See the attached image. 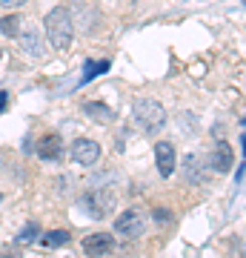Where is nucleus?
<instances>
[{
	"label": "nucleus",
	"mask_w": 246,
	"mask_h": 258,
	"mask_svg": "<svg viewBox=\"0 0 246 258\" xmlns=\"http://www.w3.org/2000/svg\"><path fill=\"white\" fill-rule=\"evenodd\" d=\"M72 158H74V164H80V166H95L101 161V144L92 138H77L72 144Z\"/></svg>",
	"instance_id": "5"
},
{
	"label": "nucleus",
	"mask_w": 246,
	"mask_h": 258,
	"mask_svg": "<svg viewBox=\"0 0 246 258\" xmlns=\"http://www.w3.org/2000/svg\"><path fill=\"white\" fill-rule=\"evenodd\" d=\"M35 241H40V227H37L35 221H29L26 227L18 232V244H35Z\"/></svg>",
	"instance_id": "16"
},
{
	"label": "nucleus",
	"mask_w": 246,
	"mask_h": 258,
	"mask_svg": "<svg viewBox=\"0 0 246 258\" xmlns=\"http://www.w3.org/2000/svg\"><path fill=\"white\" fill-rule=\"evenodd\" d=\"M83 112H86V115H92L95 120H112V118H115V112H112L106 103H95V101L83 103Z\"/></svg>",
	"instance_id": "15"
},
{
	"label": "nucleus",
	"mask_w": 246,
	"mask_h": 258,
	"mask_svg": "<svg viewBox=\"0 0 246 258\" xmlns=\"http://www.w3.org/2000/svg\"><path fill=\"white\" fill-rule=\"evenodd\" d=\"M35 152L43 158V161H60V158H63V138H60L57 132H46L43 138L37 141Z\"/></svg>",
	"instance_id": "9"
},
{
	"label": "nucleus",
	"mask_w": 246,
	"mask_h": 258,
	"mask_svg": "<svg viewBox=\"0 0 246 258\" xmlns=\"http://www.w3.org/2000/svg\"><path fill=\"white\" fill-rule=\"evenodd\" d=\"M83 204H86L92 218H109L112 212H115V207H118V192L112 186H101V189H92L83 198Z\"/></svg>",
	"instance_id": "3"
},
{
	"label": "nucleus",
	"mask_w": 246,
	"mask_h": 258,
	"mask_svg": "<svg viewBox=\"0 0 246 258\" xmlns=\"http://www.w3.org/2000/svg\"><path fill=\"white\" fill-rule=\"evenodd\" d=\"M26 0H0V9H20Z\"/></svg>",
	"instance_id": "17"
},
{
	"label": "nucleus",
	"mask_w": 246,
	"mask_h": 258,
	"mask_svg": "<svg viewBox=\"0 0 246 258\" xmlns=\"http://www.w3.org/2000/svg\"><path fill=\"white\" fill-rule=\"evenodd\" d=\"M69 241H72V235H69L66 230H52V232H46L43 238H40V244L49 247V249H55V247H66Z\"/></svg>",
	"instance_id": "14"
},
{
	"label": "nucleus",
	"mask_w": 246,
	"mask_h": 258,
	"mask_svg": "<svg viewBox=\"0 0 246 258\" xmlns=\"http://www.w3.org/2000/svg\"><path fill=\"white\" fill-rule=\"evenodd\" d=\"M232 164H235V149L229 147L226 141H218L215 149H212V155H209V166L218 175H226L229 169H232Z\"/></svg>",
	"instance_id": "8"
},
{
	"label": "nucleus",
	"mask_w": 246,
	"mask_h": 258,
	"mask_svg": "<svg viewBox=\"0 0 246 258\" xmlns=\"http://www.w3.org/2000/svg\"><path fill=\"white\" fill-rule=\"evenodd\" d=\"M146 230V215L140 210H126L115 218V232L123 238H140Z\"/></svg>",
	"instance_id": "4"
},
{
	"label": "nucleus",
	"mask_w": 246,
	"mask_h": 258,
	"mask_svg": "<svg viewBox=\"0 0 246 258\" xmlns=\"http://www.w3.org/2000/svg\"><path fill=\"white\" fill-rule=\"evenodd\" d=\"M181 175L186 184H201L203 181V158L201 155H186L181 161Z\"/></svg>",
	"instance_id": "10"
},
{
	"label": "nucleus",
	"mask_w": 246,
	"mask_h": 258,
	"mask_svg": "<svg viewBox=\"0 0 246 258\" xmlns=\"http://www.w3.org/2000/svg\"><path fill=\"white\" fill-rule=\"evenodd\" d=\"M18 40H20V46L26 49L29 55H35V57L43 55V49H40V37H37V32H35V26H32V23H26V29L20 32Z\"/></svg>",
	"instance_id": "11"
},
{
	"label": "nucleus",
	"mask_w": 246,
	"mask_h": 258,
	"mask_svg": "<svg viewBox=\"0 0 246 258\" xmlns=\"http://www.w3.org/2000/svg\"><path fill=\"white\" fill-rule=\"evenodd\" d=\"M155 218H157V221H166V218H169V212H163V210H157V212H155Z\"/></svg>",
	"instance_id": "20"
},
{
	"label": "nucleus",
	"mask_w": 246,
	"mask_h": 258,
	"mask_svg": "<svg viewBox=\"0 0 246 258\" xmlns=\"http://www.w3.org/2000/svg\"><path fill=\"white\" fill-rule=\"evenodd\" d=\"M9 106V92H0V112H6Z\"/></svg>",
	"instance_id": "19"
},
{
	"label": "nucleus",
	"mask_w": 246,
	"mask_h": 258,
	"mask_svg": "<svg viewBox=\"0 0 246 258\" xmlns=\"http://www.w3.org/2000/svg\"><path fill=\"white\" fill-rule=\"evenodd\" d=\"M112 247H115V238H112L109 232H89V235L83 238V252H86L89 258L109 255Z\"/></svg>",
	"instance_id": "6"
},
{
	"label": "nucleus",
	"mask_w": 246,
	"mask_h": 258,
	"mask_svg": "<svg viewBox=\"0 0 246 258\" xmlns=\"http://www.w3.org/2000/svg\"><path fill=\"white\" fill-rule=\"evenodd\" d=\"M43 32H46V40L52 43L55 52H66L72 46L74 40V20H72V12L69 9H52L49 15L43 18Z\"/></svg>",
	"instance_id": "1"
},
{
	"label": "nucleus",
	"mask_w": 246,
	"mask_h": 258,
	"mask_svg": "<svg viewBox=\"0 0 246 258\" xmlns=\"http://www.w3.org/2000/svg\"><path fill=\"white\" fill-rule=\"evenodd\" d=\"M155 164H157V172L163 178H169L178 169V152L169 141H157L155 144Z\"/></svg>",
	"instance_id": "7"
},
{
	"label": "nucleus",
	"mask_w": 246,
	"mask_h": 258,
	"mask_svg": "<svg viewBox=\"0 0 246 258\" xmlns=\"http://www.w3.org/2000/svg\"><path fill=\"white\" fill-rule=\"evenodd\" d=\"M109 69V60H86L83 63V78H80V83H89V81H95L98 75H103Z\"/></svg>",
	"instance_id": "13"
},
{
	"label": "nucleus",
	"mask_w": 246,
	"mask_h": 258,
	"mask_svg": "<svg viewBox=\"0 0 246 258\" xmlns=\"http://www.w3.org/2000/svg\"><path fill=\"white\" fill-rule=\"evenodd\" d=\"M0 57H3V52H0Z\"/></svg>",
	"instance_id": "23"
},
{
	"label": "nucleus",
	"mask_w": 246,
	"mask_h": 258,
	"mask_svg": "<svg viewBox=\"0 0 246 258\" xmlns=\"http://www.w3.org/2000/svg\"><path fill=\"white\" fill-rule=\"evenodd\" d=\"M243 3H246V0H243Z\"/></svg>",
	"instance_id": "25"
},
{
	"label": "nucleus",
	"mask_w": 246,
	"mask_h": 258,
	"mask_svg": "<svg viewBox=\"0 0 246 258\" xmlns=\"http://www.w3.org/2000/svg\"><path fill=\"white\" fill-rule=\"evenodd\" d=\"M23 29H26V20L20 18V15H3V18H0V32L6 37H15V40H18Z\"/></svg>",
	"instance_id": "12"
},
{
	"label": "nucleus",
	"mask_w": 246,
	"mask_h": 258,
	"mask_svg": "<svg viewBox=\"0 0 246 258\" xmlns=\"http://www.w3.org/2000/svg\"><path fill=\"white\" fill-rule=\"evenodd\" d=\"M243 152H246V135H243Z\"/></svg>",
	"instance_id": "21"
},
{
	"label": "nucleus",
	"mask_w": 246,
	"mask_h": 258,
	"mask_svg": "<svg viewBox=\"0 0 246 258\" xmlns=\"http://www.w3.org/2000/svg\"><path fill=\"white\" fill-rule=\"evenodd\" d=\"M243 258H246V252H243Z\"/></svg>",
	"instance_id": "24"
},
{
	"label": "nucleus",
	"mask_w": 246,
	"mask_h": 258,
	"mask_svg": "<svg viewBox=\"0 0 246 258\" xmlns=\"http://www.w3.org/2000/svg\"><path fill=\"white\" fill-rule=\"evenodd\" d=\"M0 201H3V192H0Z\"/></svg>",
	"instance_id": "22"
},
{
	"label": "nucleus",
	"mask_w": 246,
	"mask_h": 258,
	"mask_svg": "<svg viewBox=\"0 0 246 258\" xmlns=\"http://www.w3.org/2000/svg\"><path fill=\"white\" fill-rule=\"evenodd\" d=\"M132 115H135L137 126L143 129L146 135H155L166 126V109L163 103L155 101V98H137L132 103Z\"/></svg>",
	"instance_id": "2"
},
{
	"label": "nucleus",
	"mask_w": 246,
	"mask_h": 258,
	"mask_svg": "<svg viewBox=\"0 0 246 258\" xmlns=\"http://www.w3.org/2000/svg\"><path fill=\"white\" fill-rule=\"evenodd\" d=\"M0 258H20L18 247H6V249H0Z\"/></svg>",
	"instance_id": "18"
}]
</instances>
